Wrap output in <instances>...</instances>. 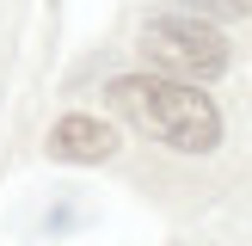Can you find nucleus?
Instances as JSON below:
<instances>
[{
    "label": "nucleus",
    "instance_id": "nucleus-1",
    "mask_svg": "<svg viewBox=\"0 0 252 246\" xmlns=\"http://www.w3.org/2000/svg\"><path fill=\"white\" fill-rule=\"evenodd\" d=\"M117 117L142 129L148 142L179 148V154H209L221 142V111L197 92L191 80H166V74H123L105 86Z\"/></svg>",
    "mask_w": 252,
    "mask_h": 246
},
{
    "label": "nucleus",
    "instance_id": "nucleus-2",
    "mask_svg": "<svg viewBox=\"0 0 252 246\" xmlns=\"http://www.w3.org/2000/svg\"><path fill=\"white\" fill-rule=\"evenodd\" d=\"M142 56L154 62L166 80H216L228 74V37L216 31L197 12H160V19L142 25Z\"/></svg>",
    "mask_w": 252,
    "mask_h": 246
},
{
    "label": "nucleus",
    "instance_id": "nucleus-3",
    "mask_svg": "<svg viewBox=\"0 0 252 246\" xmlns=\"http://www.w3.org/2000/svg\"><path fill=\"white\" fill-rule=\"evenodd\" d=\"M49 154L74 160V166H98V160L117 154V129L98 123V117H86V111H74V117H62L56 129H49Z\"/></svg>",
    "mask_w": 252,
    "mask_h": 246
},
{
    "label": "nucleus",
    "instance_id": "nucleus-4",
    "mask_svg": "<svg viewBox=\"0 0 252 246\" xmlns=\"http://www.w3.org/2000/svg\"><path fill=\"white\" fill-rule=\"evenodd\" d=\"M197 12H209V19H246L252 12V0H191Z\"/></svg>",
    "mask_w": 252,
    "mask_h": 246
}]
</instances>
